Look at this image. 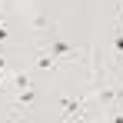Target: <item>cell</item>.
Here are the masks:
<instances>
[{"instance_id":"cell-1","label":"cell","mask_w":123,"mask_h":123,"mask_svg":"<svg viewBox=\"0 0 123 123\" xmlns=\"http://www.w3.org/2000/svg\"><path fill=\"white\" fill-rule=\"evenodd\" d=\"M73 53H77V50H73L70 43H63V40H57L50 47V57H73Z\"/></svg>"}]
</instances>
